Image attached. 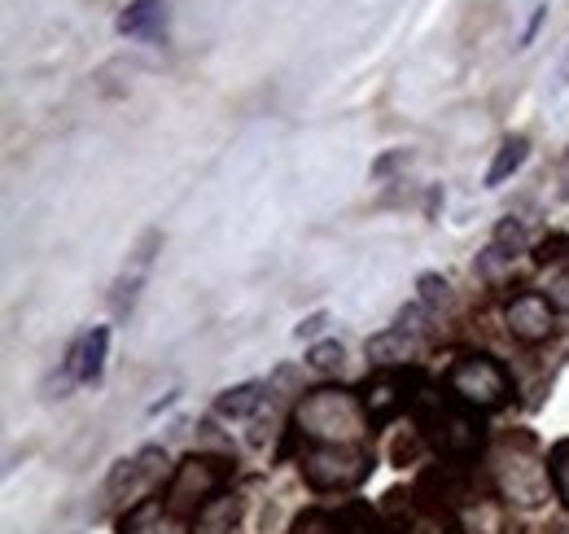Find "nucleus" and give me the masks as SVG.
<instances>
[{"label":"nucleus","mask_w":569,"mask_h":534,"mask_svg":"<svg viewBox=\"0 0 569 534\" xmlns=\"http://www.w3.org/2000/svg\"><path fill=\"white\" fill-rule=\"evenodd\" d=\"M293 425L311 447H359L368 434V412L356 395L325 386V390H311L298 403Z\"/></svg>","instance_id":"obj_1"},{"label":"nucleus","mask_w":569,"mask_h":534,"mask_svg":"<svg viewBox=\"0 0 569 534\" xmlns=\"http://www.w3.org/2000/svg\"><path fill=\"white\" fill-rule=\"evenodd\" d=\"M496 486L499 495L517 508H543L557 486H552V468H548V456H539V447L530 438H499L496 456Z\"/></svg>","instance_id":"obj_2"},{"label":"nucleus","mask_w":569,"mask_h":534,"mask_svg":"<svg viewBox=\"0 0 569 534\" xmlns=\"http://www.w3.org/2000/svg\"><path fill=\"white\" fill-rule=\"evenodd\" d=\"M232 465L223 456H184L167 486V517H198L214 495H223Z\"/></svg>","instance_id":"obj_3"},{"label":"nucleus","mask_w":569,"mask_h":534,"mask_svg":"<svg viewBox=\"0 0 569 534\" xmlns=\"http://www.w3.org/2000/svg\"><path fill=\"white\" fill-rule=\"evenodd\" d=\"M421 429L426 438L451 461H469L478 447H482V429H478V416L473 407H465L460 399H433L421 407Z\"/></svg>","instance_id":"obj_4"},{"label":"nucleus","mask_w":569,"mask_h":534,"mask_svg":"<svg viewBox=\"0 0 569 534\" xmlns=\"http://www.w3.org/2000/svg\"><path fill=\"white\" fill-rule=\"evenodd\" d=\"M447 390L451 399H460L465 407H478V412H491L508 399L512 382L503 373V364L491 359V355H460L447 373Z\"/></svg>","instance_id":"obj_5"},{"label":"nucleus","mask_w":569,"mask_h":534,"mask_svg":"<svg viewBox=\"0 0 569 534\" xmlns=\"http://www.w3.org/2000/svg\"><path fill=\"white\" fill-rule=\"evenodd\" d=\"M372 456L363 447H311L302 456V477L316 491H351L368 477Z\"/></svg>","instance_id":"obj_6"},{"label":"nucleus","mask_w":569,"mask_h":534,"mask_svg":"<svg viewBox=\"0 0 569 534\" xmlns=\"http://www.w3.org/2000/svg\"><path fill=\"white\" fill-rule=\"evenodd\" d=\"M158 246H162V237L158 233H144L141 246L128 255V264L123 271L114 276V289H110V312L123 320V316H132V307H137V298H141L144 280H149V271H153V255H158Z\"/></svg>","instance_id":"obj_7"},{"label":"nucleus","mask_w":569,"mask_h":534,"mask_svg":"<svg viewBox=\"0 0 569 534\" xmlns=\"http://www.w3.org/2000/svg\"><path fill=\"white\" fill-rule=\"evenodd\" d=\"M503 325H508V334L517 337V342L535 346V342H548L552 337V329H557V307H552L548 294H517L508 303V312H503Z\"/></svg>","instance_id":"obj_8"},{"label":"nucleus","mask_w":569,"mask_h":534,"mask_svg":"<svg viewBox=\"0 0 569 534\" xmlns=\"http://www.w3.org/2000/svg\"><path fill=\"white\" fill-rule=\"evenodd\" d=\"M162 447H144V452H137L132 461H119L114 465V473H110V482H106V491H110V500H123V504H132L137 495H141L144 486L162 473Z\"/></svg>","instance_id":"obj_9"},{"label":"nucleus","mask_w":569,"mask_h":534,"mask_svg":"<svg viewBox=\"0 0 569 534\" xmlns=\"http://www.w3.org/2000/svg\"><path fill=\"white\" fill-rule=\"evenodd\" d=\"M417 355V334L395 325V329H381L377 337H368V359L381 364V368H395V364H408Z\"/></svg>","instance_id":"obj_10"},{"label":"nucleus","mask_w":569,"mask_h":534,"mask_svg":"<svg viewBox=\"0 0 569 534\" xmlns=\"http://www.w3.org/2000/svg\"><path fill=\"white\" fill-rule=\"evenodd\" d=\"M106 355H110V329H106V325H97V329H88V334L79 337L74 359H79V382H83V386H97V382H101Z\"/></svg>","instance_id":"obj_11"},{"label":"nucleus","mask_w":569,"mask_h":534,"mask_svg":"<svg viewBox=\"0 0 569 534\" xmlns=\"http://www.w3.org/2000/svg\"><path fill=\"white\" fill-rule=\"evenodd\" d=\"M237 517H241V500L223 491V495H214L211 504L193 517V534H232Z\"/></svg>","instance_id":"obj_12"},{"label":"nucleus","mask_w":569,"mask_h":534,"mask_svg":"<svg viewBox=\"0 0 569 534\" xmlns=\"http://www.w3.org/2000/svg\"><path fill=\"white\" fill-rule=\"evenodd\" d=\"M526 158H530V140H526V136H508V140L496 149L491 167H487V189H499L503 180H512V176L521 171Z\"/></svg>","instance_id":"obj_13"},{"label":"nucleus","mask_w":569,"mask_h":534,"mask_svg":"<svg viewBox=\"0 0 569 534\" xmlns=\"http://www.w3.org/2000/svg\"><path fill=\"white\" fill-rule=\"evenodd\" d=\"M167 22V0H137L119 13V31L123 36H158V27Z\"/></svg>","instance_id":"obj_14"},{"label":"nucleus","mask_w":569,"mask_h":534,"mask_svg":"<svg viewBox=\"0 0 569 534\" xmlns=\"http://www.w3.org/2000/svg\"><path fill=\"white\" fill-rule=\"evenodd\" d=\"M263 407V382H246V386H232L214 399V412L223 421H241V416H254Z\"/></svg>","instance_id":"obj_15"},{"label":"nucleus","mask_w":569,"mask_h":534,"mask_svg":"<svg viewBox=\"0 0 569 534\" xmlns=\"http://www.w3.org/2000/svg\"><path fill=\"white\" fill-rule=\"evenodd\" d=\"M403 386L395 382V377H377L372 386H368V399H363V412H368V421H390L395 412H399V403H403V395H399Z\"/></svg>","instance_id":"obj_16"},{"label":"nucleus","mask_w":569,"mask_h":534,"mask_svg":"<svg viewBox=\"0 0 569 534\" xmlns=\"http://www.w3.org/2000/svg\"><path fill=\"white\" fill-rule=\"evenodd\" d=\"M465 531L469 534H503V517H499V508L491 500H478L473 508H465Z\"/></svg>","instance_id":"obj_17"},{"label":"nucleus","mask_w":569,"mask_h":534,"mask_svg":"<svg viewBox=\"0 0 569 534\" xmlns=\"http://www.w3.org/2000/svg\"><path fill=\"white\" fill-rule=\"evenodd\" d=\"M342 342H316L311 350H307V364L316 368V373H338L342 368Z\"/></svg>","instance_id":"obj_18"},{"label":"nucleus","mask_w":569,"mask_h":534,"mask_svg":"<svg viewBox=\"0 0 569 534\" xmlns=\"http://www.w3.org/2000/svg\"><path fill=\"white\" fill-rule=\"evenodd\" d=\"M508 267H512V255H508V250H499L496 241H491V246H487V250L478 255V264H473V271H478L482 280H491V285H496V280L503 276V271H508Z\"/></svg>","instance_id":"obj_19"},{"label":"nucleus","mask_w":569,"mask_h":534,"mask_svg":"<svg viewBox=\"0 0 569 534\" xmlns=\"http://www.w3.org/2000/svg\"><path fill=\"white\" fill-rule=\"evenodd\" d=\"M548 468H552V486H557V500L569 504V443H557L548 452Z\"/></svg>","instance_id":"obj_20"},{"label":"nucleus","mask_w":569,"mask_h":534,"mask_svg":"<svg viewBox=\"0 0 569 534\" xmlns=\"http://www.w3.org/2000/svg\"><path fill=\"white\" fill-rule=\"evenodd\" d=\"M496 246H499V250H508V255L517 259V255L526 250V233H521V224H512V219H503V224H499V228H496Z\"/></svg>","instance_id":"obj_21"},{"label":"nucleus","mask_w":569,"mask_h":534,"mask_svg":"<svg viewBox=\"0 0 569 534\" xmlns=\"http://www.w3.org/2000/svg\"><path fill=\"white\" fill-rule=\"evenodd\" d=\"M421 307H438V303H447V280L442 276H421V298H417Z\"/></svg>","instance_id":"obj_22"},{"label":"nucleus","mask_w":569,"mask_h":534,"mask_svg":"<svg viewBox=\"0 0 569 534\" xmlns=\"http://www.w3.org/2000/svg\"><path fill=\"white\" fill-rule=\"evenodd\" d=\"M543 18H548V4L539 0V4H535V13H530V22H526V31H521V49H526V44H530V40L539 36V27H543Z\"/></svg>","instance_id":"obj_23"},{"label":"nucleus","mask_w":569,"mask_h":534,"mask_svg":"<svg viewBox=\"0 0 569 534\" xmlns=\"http://www.w3.org/2000/svg\"><path fill=\"white\" fill-rule=\"evenodd\" d=\"M325 325H329V316H325V312H311V316H307V320L293 329V337H298V342H302V337H316Z\"/></svg>","instance_id":"obj_24"},{"label":"nucleus","mask_w":569,"mask_h":534,"mask_svg":"<svg viewBox=\"0 0 569 534\" xmlns=\"http://www.w3.org/2000/svg\"><path fill=\"white\" fill-rule=\"evenodd\" d=\"M548 289H552V294H548V298H552V307H557V312H569V271L566 276H557Z\"/></svg>","instance_id":"obj_25"},{"label":"nucleus","mask_w":569,"mask_h":534,"mask_svg":"<svg viewBox=\"0 0 569 534\" xmlns=\"http://www.w3.org/2000/svg\"><path fill=\"white\" fill-rule=\"evenodd\" d=\"M298 534H338V526H329L325 517H307V522H298Z\"/></svg>","instance_id":"obj_26"},{"label":"nucleus","mask_w":569,"mask_h":534,"mask_svg":"<svg viewBox=\"0 0 569 534\" xmlns=\"http://www.w3.org/2000/svg\"><path fill=\"white\" fill-rule=\"evenodd\" d=\"M561 198L569 201V149H566V162H561Z\"/></svg>","instance_id":"obj_27"},{"label":"nucleus","mask_w":569,"mask_h":534,"mask_svg":"<svg viewBox=\"0 0 569 534\" xmlns=\"http://www.w3.org/2000/svg\"><path fill=\"white\" fill-rule=\"evenodd\" d=\"M566 83H569V67H566Z\"/></svg>","instance_id":"obj_28"}]
</instances>
